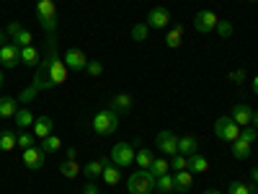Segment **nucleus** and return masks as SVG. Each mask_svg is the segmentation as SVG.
Instances as JSON below:
<instances>
[{"mask_svg":"<svg viewBox=\"0 0 258 194\" xmlns=\"http://www.w3.org/2000/svg\"><path fill=\"white\" fill-rule=\"evenodd\" d=\"M170 168H173V171H186V168H188V158L181 156V153L170 156Z\"/></svg>","mask_w":258,"mask_h":194,"instance_id":"obj_33","label":"nucleus"},{"mask_svg":"<svg viewBox=\"0 0 258 194\" xmlns=\"http://www.w3.org/2000/svg\"><path fill=\"white\" fill-rule=\"evenodd\" d=\"M6 36H8V34H6L3 29H0V47H3V44H8V39H6Z\"/></svg>","mask_w":258,"mask_h":194,"instance_id":"obj_46","label":"nucleus"},{"mask_svg":"<svg viewBox=\"0 0 258 194\" xmlns=\"http://www.w3.org/2000/svg\"><path fill=\"white\" fill-rule=\"evenodd\" d=\"M232 119L238 122L240 127H248L250 119H253V109L248 104H235V109H232Z\"/></svg>","mask_w":258,"mask_h":194,"instance_id":"obj_15","label":"nucleus"},{"mask_svg":"<svg viewBox=\"0 0 258 194\" xmlns=\"http://www.w3.org/2000/svg\"><path fill=\"white\" fill-rule=\"evenodd\" d=\"M176 189L178 191H188L191 189V184H194V174H191V171L186 168V171H176Z\"/></svg>","mask_w":258,"mask_h":194,"instance_id":"obj_25","label":"nucleus"},{"mask_svg":"<svg viewBox=\"0 0 258 194\" xmlns=\"http://www.w3.org/2000/svg\"><path fill=\"white\" fill-rule=\"evenodd\" d=\"M178 153L186 156V158L194 156V153H199V140L191 137V135L188 137H178Z\"/></svg>","mask_w":258,"mask_h":194,"instance_id":"obj_19","label":"nucleus"},{"mask_svg":"<svg viewBox=\"0 0 258 194\" xmlns=\"http://www.w3.org/2000/svg\"><path fill=\"white\" fill-rule=\"evenodd\" d=\"M52 127H54V122H52L49 117H39V119L34 122V137H36V140H47V137L52 135Z\"/></svg>","mask_w":258,"mask_h":194,"instance_id":"obj_13","label":"nucleus"},{"mask_svg":"<svg viewBox=\"0 0 258 194\" xmlns=\"http://www.w3.org/2000/svg\"><path fill=\"white\" fill-rule=\"evenodd\" d=\"M111 109H114L116 114H126L129 109H132V96H129V93L114 96V99H111Z\"/></svg>","mask_w":258,"mask_h":194,"instance_id":"obj_21","label":"nucleus"},{"mask_svg":"<svg viewBox=\"0 0 258 194\" xmlns=\"http://www.w3.org/2000/svg\"><path fill=\"white\" fill-rule=\"evenodd\" d=\"M232 156L235 158H240V161H248L250 158V142H245V140H232Z\"/></svg>","mask_w":258,"mask_h":194,"instance_id":"obj_27","label":"nucleus"},{"mask_svg":"<svg viewBox=\"0 0 258 194\" xmlns=\"http://www.w3.org/2000/svg\"><path fill=\"white\" fill-rule=\"evenodd\" d=\"M214 135H217L220 140L232 142V140L240 137V124L235 122L232 117H220L217 122H214Z\"/></svg>","mask_w":258,"mask_h":194,"instance_id":"obj_4","label":"nucleus"},{"mask_svg":"<svg viewBox=\"0 0 258 194\" xmlns=\"http://www.w3.org/2000/svg\"><path fill=\"white\" fill-rule=\"evenodd\" d=\"M21 161H24V166H26V168L39 171L41 166H44V161H47V153H44V148H41V145H31V148H26V150H24Z\"/></svg>","mask_w":258,"mask_h":194,"instance_id":"obj_7","label":"nucleus"},{"mask_svg":"<svg viewBox=\"0 0 258 194\" xmlns=\"http://www.w3.org/2000/svg\"><path fill=\"white\" fill-rule=\"evenodd\" d=\"M248 75H245V70H235V73H230V80L232 83H243Z\"/></svg>","mask_w":258,"mask_h":194,"instance_id":"obj_42","label":"nucleus"},{"mask_svg":"<svg viewBox=\"0 0 258 194\" xmlns=\"http://www.w3.org/2000/svg\"><path fill=\"white\" fill-rule=\"evenodd\" d=\"M153 161H155V156L150 153V148H145V145H142V148H137L135 163H140V168H145V171H147V168H150V163H153Z\"/></svg>","mask_w":258,"mask_h":194,"instance_id":"obj_30","label":"nucleus"},{"mask_svg":"<svg viewBox=\"0 0 258 194\" xmlns=\"http://www.w3.org/2000/svg\"><path fill=\"white\" fill-rule=\"evenodd\" d=\"M16 145H18V135L13 132V129H3V132H0V150L11 153Z\"/></svg>","mask_w":258,"mask_h":194,"instance_id":"obj_24","label":"nucleus"},{"mask_svg":"<svg viewBox=\"0 0 258 194\" xmlns=\"http://www.w3.org/2000/svg\"><path fill=\"white\" fill-rule=\"evenodd\" d=\"M181 44H183V26H181V24H176L173 29H170V31L165 34V47L178 50Z\"/></svg>","mask_w":258,"mask_h":194,"instance_id":"obj_18","label":"nucleus"},{"mask_svg":"<svg viewBox=\"0 0 258 194\" xmlns=\"http://www.w3.org/2000/svg\"><path fill=\"white\" fill-rule=\"evenodd\" d=\"M240 140H245V142L253 145V140H255V127H253V124H248V127L240 129Z\"/></svg>","mask_w":258,"mask_h":194,"instance_id":"obj_38","label":"nucleus"},{"mask_svg":"<svg viewBox=\"0 0 258 194\" xmlns=\"http://www.w3.org/2000/svg\"><path fill=\"white\" fill-rule=\"evenodd\" d=\"M147 34H150V26H147V24H137V26L132 29V39H135V41H145Z\"/></svg>","mask_w":258,"mask_h":194,"instance_id":"obj_36","label":"nucleus"},{"mask_svg":"<svg viewBox=\"0 0 258 194\" xmlns=\"http://www.w3.org/2000/svg\"><path fill=\"white\" fill-rule=\"evenodd\" d=\"M147 171H150V174H153L155 179H158V176H165L168 171H170V161H165V158H155L153 163H150Z\"/></svg>","mask_w":258,"mask_h":194,"instance_id":"obj_28","label":"nucleus"},{"mask_svg":"<svg viewBox=\"0 0 258 194\" xmlns=\"http://www.w3.org/2000/svg\"><path fill=\"white\" fill-rule=\"evenodd\" d=\"M253 93H255V96H258V75H255V78H253Z\"/></svg>","mask_w":258,"mask_h":194,"instance_id":"obj_49","label":"nucleus"},{"mask_svg":"<svg viewBox=\"0 0 258 194\" xmlns=\"http://www.w3.org/2000/svg\"><path fill=\"white\" fill-rule=\"evenodd\" d=\"M217 24H220V18L212 11H199L197 16H194V29H197L199 34H212L214 29H217Z\"/></svg>","mask_w":258,"mask_h":194,"instance_id":"obj_8","label":"nucleus"},{"mask_svg":"<svg viewBox=\"0 0 258 194\" xmlns=\"http://www.w3.org/2000/svg\"><path fill=\"white\" fill-rule=\"evenodd\" d=\"M64 80H68V65H64V60L59 57V52L52 57V65H49V75H47V83L44 88H54V85H62Z\"/></svg>","mask_w":258,"mask_h":194,"instance_id":"obj_5","label":"nucleus"},{"mask_svg":"<svg viewBox=\"0 0 258 194\" xmlns=\"http://www.w3.org/2000/svg\"><path fill=\"white\" fill-rule=\"evenodd\" d=\"M41 148H44V153H57V150L62 148V140L57 135H49L47 140H41Z\"/></svg>","mask_w":258,"mask_h":194,"instance_id":"obj_32","label":"nucleus"},{"mask_svg":"<svg viewBox=\"0 0 258 194\" xmlns=\"http://www.w3.org/2000/svg\"><path fill=\"white\" fill-rule=\"evenodd\" d=\"M18 112V99L13 96H3L0 99V119H11Z\"/></svg>","mask_w":258,"mask_h":194,"instance_id":"obj_17","label":"nucleus"},{"mask_svg":"<svg viewBox=\"0 0 258 194\" xmlns=\"http://www.w3.org/2000/svg\"><path fill=\"white\" fill-rule=\"evenodd\" d=\"M21 29H24V26H21L18 21H13V24H8V26H6V34H8L11 39H13V36H16V34L21 31Z\"/></svg>","mask_w":258,"mask_h":194,"instance_id":"obj_41","label":"nucleus"},{"mask_svg":"<svg viewBox=\"0 0 258 194\" xmlns=\"http://www.w3.org/2000/svg\"><path fill=\"white\" fill-rule=\"evenodd\" d=\"M135 156H137V150H135L132 142H116V145L111 148V163H116L119 168L135 163Z\"/></svg>","mask_w":258,"mask_h":194,"instance_id":"obj_6","label":"nucleus"},{"mask_svg":"<svg viewBox=\"0 0 258 194\" xmlns=\"http://www.w3.org/2000/svg\"><path fill=\"white\" fill-rule=\"evenodd\" d=\"M3 83H6V70L0 68V91H3Z\"/></svg>","mask_w":258,"mask_h":194,"instance_id":"obj_47","label":"nucleus"},{"mask_svg":"<svg viewBox=\"0 0 258 194\" xmlns=\"http://www.w3.org/2000/svg\"><path fill=\"white\" fill-rule=\"evenodd\" d=\"M59 174H62V176H68V179H78V176H80V166H78V161H62V163H59Z\"/></svg>","mask_w":258,"mask_h":194,"instance_id":"obj_29","label":"nucleus"},{"mask_svg":"<svg viewBox=\"0 0 258 194\" xmlns=\"http://www.w3.org/2000/svg\"><path fill=\"white\" fill-rule=\"evenodd\" d=\"M248 3H258V0H248Z\"/></svg>","mask_w":258,"mask_h":194,"instance_id":"obj_52","label":"nucleus"},{"mask_svg":"<svg viewBox=\"0 0 258 194\" xmlns=\"http://www.w3.org/2000/svg\"><path fill=\"white\" fill-rule=\"evenodd\" d=\"M0 65H3V70H13L16 65H21V47L13 41L0 47Z\"/></svg>","mask_w":258,"mask_h":194,"instance_id":"obj_9","label":"nucleus"},{"mask_svg":"<svg viewBox=\"0 0 258 194\" xmlns=\"http://www.w3.org/2000/svg\"><path fill=\"white\" fill-rule=\"evenodd\" d=\"M13 119H16V124H18L21 129H29V127H34V122H36V117L29 112V106H24V109H18Z\"/></svg>","mask_w":258,"mask_h":194,"instance_id":"obj_23","label":"nucleus"},{"mask_svg":"<svg viewBox=\"0 0 258 194\" xmlns=\"http://www.w3.org/2000/svg\"><path fill=\"white\" fill-rule=\"evenodd\" d=\"M101 179H103V184H109V186L119 184L121 181V168L109 161V163H106V168H103V174H101Z\"/></svg>","mask_w":258,"mask_h":194,"instance_id":"obj_16","label":"nucleus"},{"mask_svg":"<svg viewBox=\"0 0 258 194\" xmlns=\"http://www.w3.org/2000/svg\"><path fill=\"white\" fill-rule=\"evenodd\" d=\"M39 91L34 88V85H29V88H24L21 91V96H16L18 99V104H24V106H29V101H34V96H36Z\"/></svg>","mask_w":258,"mask_h":194,"instance_id":"obj_35","label":"nucleus"},{"mask_svg":"<svg viewBox=\"0 0 258 194\" xmlns=\"http://www.w3.org/2000/svg\"><path fill=\"white\" fill-rule=\"evenodd\" d=\"M250 124H253V127L258 129V112H253V119H250Z\"/></svg>","mask_w":258,"mask_h":194,"instance_id":"obj_48","label":"nucleus"},{"mask_svg":"<svg viewBox=\"0 0 258 194\" xmlns=\"http://www.w3.org/2000/svg\"><path fill=\"white\" fill-rule=\"evenodd\" d=\"M34 140H36V137H34V132L24 129V132L18 135V148H24V150H26V148H31V145H34Z\"/></svg>","mask_w":258,"mask_h":194,"instance_id":"obj_37","label":"nucleus"},{"mask_svg":"<svg viewBox=\"0 0 258 194\" xmlns=\"http://www.w3.org/2000/svg\"><path fill=\"white\" fill-rule=\"evenodd\" d=\"M21 62L26 65V68H36V65L41 62V57H39V50L31 44V47H24L21 50Z\"/></svg>","mask_w":258,"mask_h":194,"instance_id":"obj_22","label":"nucleus"},{"mask_svg":"<svg viewBox=\"0 0 258 194\" xmlns=\"http://www.w3.org/2000/svg\"><path fill=\"white\" fill-rule=\"evenodd\" d=\"M11 41H13V44H18L21 50H24V47H31V44H34V36H31V31L21 29V31H18V34H16Z\"/></svg>","mask_w":258,"mask_h":194,"instance_id":"obj_31","label":"nucleus"},{"mask_svg":"<svg viewBox=\"0 0 258 194\" xmlns=\"http://www.w3.org/2000/svg\"><path fill=\"white\" fill-rule=\"evenodd\" d=\"M188 171H191V174H207V171H209V161L204 156H199V153H194V156H188Z\"/></svg>","mask_w":258,"mask_h":194,"instance_id":"obj_20","label":"nucleus"},{"mask_svg":"<svg viewBox=\"0 0 258 194\" xmlns=\"http://www.w3.org/2000/svg\"><path fill=\"white\" fill-rule=\"evenodd\" d=\"M83 194H98V186L93 181H88V184H85V189H83Z\"/></svg>","mask_w":258,"mask_h":194,"instance_id":"obj_43","label":"nucleus"},{"mask_svg":"<svg viewBox=\"0 0 258 194\" xmlns=\"http://www.w3.org/2000/svg\"><path fill=\"white\" fill-rule=\"evenodd\" d=\"M155 145H158V150H163L165 156H176V153H178V137H176L173 132H168V129L158 132Z\"/></svg>","mask_w":258,"mask_h":194,"instance_id":"obj_10","label":"nucleus"},{"mask_svg":"<svg viewBox=\"0 0 258 194\" xmlns=\"http://www.w3.org/2000/svg\"><path fill=\"white\" fill-rule=\"evenodd\" d=\"M106 163H109V158H98V161H91L88 166L83 168V174H85V179H88V181H96V179H101V174H103V168H106Z\"/></svg>","mask_w":258,"mask_h":194,"instance_id":"obj_14","label":"nucleus"},{"mask_svg":"<svg viewBox=\"0 0 258 194\" xmlns=\"http://www.w3.org/2000/svg\"><path fill=\"white\" fill-rule=\"evenodd\" d=\"M214 31H217L222 39H227V36L232 34V24H230V21H220V24H217V29H214Z\"/></svg>","mask_w":258,"mask_h":194,"instance_id":"obj_39","label":"nucleus"},{"mask_svg":"<svg viewBox=\"0 0 258 194\" xmlns=\"http://www.w3.org/2000/svg\"><path fill=\"white\" fill-rule=\"evenodd\" d=\"M207 194H222V191H217V189H209Z\"/></svg>","mask_w":258,"mask_h":194,"instance_id":"obj_50","label":"nucleus"},{"mask_svg":"<svg viewBox=\"0 0 258 194\" xmlns=\"http://www.w3.org/2000/svg\"><path fill=\"white\" fill-rule=\"evenodd\" d=\"M36 18L41 29L47 31V39L57 34V6L54 0H36Z\"/></svg>","mask_w":258,"mask_h":194,"instance_id":"obj_1","label":"nucleus"},{"mask_svg":"<svg viewBox=\"0 0 258 194\" xmlns=\"http://www.w3.org/2000/svg\"><path fill=\"white\" fill-rule=\"evenodd\" d=\"M250 194H258V189H253V191H250Z\"/></svg>","mask_w":258,"mask_h":194,"instance_id":"obj_51","label":"nucleus"},{"mask_svg":"<svg viewBox=\"0 0 258 194\" xmlns=\"http://www.w3.org/2000/svg\"><path fill=\"white\" fill-rule=\"evenodd\" d=\"M62 60H64V65H68L70 70H75V73H80V70L88 68V57H85L80 50H75V47L64 52V55H62Z\"/></svg>","mask_w":258,"mask_h":194,"instance_id":"obj_11","label":"nucleus"},{"mask_svg":"<svg viewBox=\"0 0 258 194\" xmlns=\"http://www.w3.org/2000/svg\"><path fill=\"white\" fill-rule=\"evenodd\" d=\"M85 70H88L93 78H98V75L103 73V65H101L98 60H88V68H85Z\"/></svg>","mask_w":258,"mask_h":194,"instance_id":"obj_40","label":"nucleus"},{"mask_svg":"<svg viewBox=\"0 0 258 194\" xmlns=\"http://www.w3.org/2000/svg\"><path fill=\"white\" fill-rule=\"evenodd\" d=\"M250 181L258 184V166H253V171H250Z\"/></svg>","mask_w":258,"mask_h":194,"instance_id":"obj_44","label":"nucleus"},{"mask_svg":"<svg viewBox=\"0 0 258 194\" xmlns=\"http://www.w3.org/2000/svg\"><path fill=\"white\" fill-rule=\"evenodd\" d=\"M126 189H129V194H150V191H155V176L145 168L135 171L126 181Z\"/></svg>","mask_w":258,"mask_h":194,"instance_id":"obj_3","label":"nucleus"},{"mask_svg":"<svg viewBox=\"0 0 258 194\" xmlns=\"http://www.w3.org/2000/svg\"><path fill=\"white\" fill-rule=\"evenodd\" d=\"M75 156H78V150L75 148H68V161H75Z\"/></svg>","mask_w":258,"mask_h":194,"instance_id":"obj_45","label":"nucleus"},{"mask_svg":"<svg viewBox=\"0 0 258 194\" xmlns=\"http://www.w3.org/2000/svg\"><path fill=\"white\" fill-rule=\"evenodd\" d=\"M91 127H93V132L101 135V137H109L116 132V127H119V114L114 109H101L93 119H91Z\"/></svg>","mask_w":258,"mask_h":194,"instance_id":"obj_2","label":"nucleus"},{"mask_svg":"<svg viewBox=\"0 0 258 194\" xmlns=\"http://www.w3.org/2000/svg\"><path fill=\"white\" fill-rule=\"evenodd\" d=\"M145 24H147L150 29H165V26L170 24V11H168V8H153V11L147 13Z\"/></svg>","mask_w":258,"mask_h":194,"instance_id":"obj_12","label":"nucleus"},{"mask_svg":"<svg viewBox=\"0 0 258 194\" xmlns=\"http://www.w3.org/2000/svg\"><path fill=\"white\" fill-rule=\"evenodd\" d=\"M253 189H255V184L250 186V184H243V181H232L227 191H230V194H250Z\"/></svg>","mask_w":258,"mask_h":194,"instance_id":"obj_34","label":"nucleus"},{"mask_svg":"<svg viewBox=\"0 0 258 194\" xmlns=\"http://www.w3.org/2000/svg\"><path fill=\"white\" fill-rule=\"evenodd\" d=\"M155 191H160V194H170V191H176V179L170 176V174L158 176V179H155Z\"/></svg>","mask_w":258,"mask_h":194,"instance_id":"obj_26","label":"nucleus"}]
</instances>
